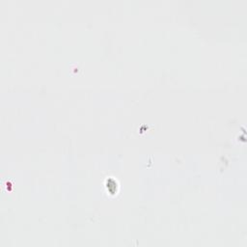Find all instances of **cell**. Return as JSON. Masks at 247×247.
<instances>
[{"instance_id": "6da1fadb", "label": "cell", "mask_w": 247, "mask_h": 247, "mask_svg": "<svg viewBox=\"0 0 247 247\" xmlns=\"http://www.w3.org/2000/svg\"><path fill=\"white\" fill-rule=\"evenodd\" d=\"M106 186H107V189L112 194H114L117 191V183H116V182L114 180H112V179H109V180L107 181Z\"/></svg>"}]
</instances>
